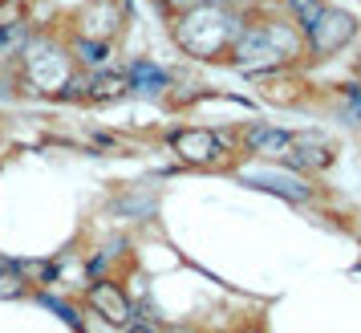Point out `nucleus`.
I'll use <instances>...</instances> for the list:
<instances>
[{
    "label": "nucleus",
    "mask_w": 361,
    "mask_h": 333,
    "mask_svg": "<svg viewBox=\"0 0 361 333\" xmlns=\"http://www.w3.org/2000/svg\"><path fill=\"white\" fill-rule=\"evenodd\" d=\"M305 37H309V66L312 61H329V57L345 53L361 37V20L349 8L329 0L325 8H321V17L305 29Z\"/></svg>",
    "instance_id": "nucleus-5"
},
{
    "label": "nucleus",
    "mask_w": 361,
    "mask_h": 333,
    "mask_svg": "<svg viewBox=\"0 0 361 333\" xmlns=\"http://www.w3.org/2000/svg\"><path fill=\"white\" fill-rule=\"evenodd\" d=\"M57 25H61L66 37L118 45V37L126 33V25H130V0H82Z\"/></svg>",
    "instance_id": "nucleus-4"
},
{
    "label": "nucleus",
    "mask_w": 361,
    "mask_h": 333,
    "mask_svg": "<svg viewBox=\"0 0 361 333\" xmlns=\"http://www.w3.org/2000/svg\"><path fill=\"white\" fill-rule=\"evenodd\" d=\"M166 147L183 166H199V171H224L235 163V134H224L219 126H179L166 134Z\"/></svg>",
    "instance_id": "nucleus-3"
},
{
    "label": "nucleus",
    "mask_w": 361,
    "mask_h": 333,
    "mask_svg": "<svg viewBox=\"0 0 361 333\" xmlns=\"http://www.w3.org/2000/svg\"><path fill=\"white\" fill-rule=\"evenodd\" d=\"M300 69L305 66H276V69L256 73L252 82H256V90H260V98L268 102V106H284V110H288V106H305V102H309V90H312Z\"/></svg>",
    "instance_id": "nucleus-7"
},
{
    "label": "nucleus",
    "mask_w": 361,
    "mask_h": 333,
    "mask_svg": "<svg viewBox=\"0 0 361 333\" xmlns=\"http://www.w3.org/2000/svg\"><path fill=\"white\" fill-rule=\"evenodd\" d=\"M130 98V69H102V73H90L85 78V102L94 106H110V102Z\"/></svg>",
    "instance_id": "nucleus-10"
},
{
    "label": "nucleus",
    "mask_w": 361,
    "mask_h": 333,
    "mask_svg": "<svg viewBox=\"0 0 361 333\" xmlns=\"http://www.w3.org/2000/svg\"><path fill=\"white\" fill-rule=\"evenodd\" d=\"M13 82L33 98L85 102V73L78 69L73 53H69L61 25L29 29V37L17 53V66H13Z\"/></svg>",
    "instance_id": "nucleus-1"
},
{
    "label": "nucleus",
    "mask_w": 361,
    "mask_h": 333,
    "mask_svg": "<svg viewBox=\"0 0 361 333\" xmlns=\"http://www.w3.org/2000/svg\"><path fill=\"white\" fill-rule=\"evenodd\" d=\"M85 305H90V313L102 317L114 329H126L134 321V305L118 281H90L85 284Z\"/></svg>",
    "instance_id": "nucleus-8"
},
{
    "label": "nucleus",
    "mask_w": 361,
    "mask_h": 333,
    "mask_svg": "<svg viewBox=\"0 0 361 333\" xmlns=\"http://www.w3.org/2000/svg\"><path fill=\"white\" fill-rule=\"evenodd\" d=\"M337 163V138H329L325 131H293V150L284 166H293L300 175H321L329 166Z\"/></svg>",
    "instance_id": "nucleus-6"
},
{
    "label": "nucleus",
    "mask_w": 361,
    "mask_h": 333,
    "mask_svg": "<svg viewBox=\"0 0 361 333\" xmlns=\"http://www.w3.org/2000/svg\"><path fill=\"white\" fill-rule=\"evenodd\" d=\"M25 293H29V281H25V277H20L17 268H4L0 265V297H25Z\"/></svg>",
    "instance_id": "nucleus-13"
},
{
    "label": "nucleus",
    "mask_w": 361,
    "mask_h": 333,
    "mask_svg": "<svg viewBox=\"0 0 361 333\" xmlns=\"http://www.w3.org/2000/svg\"><path fill=\"white\" fill-rule=\"evenodd\" d=\"M130 94H147V98H171V73L150 61H134L130 66Z\"/></svg>",
    "instance_id": "nucleus-11"
},
{
    "label": "nucleus",
    "mask_w": 361,
    "mask_h": 333,
    "mask_svg": "<svg viewBox=\"0 0 361 333\" xmlns=\"http://www.w3.org/2000/svg\"><path fill=\"white\" fill-rule=\"evenodd\" d=\"M244 333H260V329H244Z\"/></svg>",
    "instance_id": "nucleus-17"
},
{
    "label": "nucleus",
    "mask_w": 361,
    "mask_h": 333,
    "mask_svg": "<svg viewBox=\"0 0 361 333\" xmlns=\"http://www.w3.org/2000/svg\"><path fill=\"white\" fill-rule=\"evenodd\" d=\"M353 85H357V90H361V61H357V66H353Z\"/></svg>",
    "instance_id": "nucleus-16"
},
{
    "label": "nucleus",
    "mask_w": 361,
    "mask_h": 333,
    "mask_svg": "<svg viewBox=\"0 0 361 333\" xmlns=\"http://www.w3.org/2000/svg\"><path fill=\"white\" fill-rule=\"evenodd\" d=\"M325 4H329V0H276V8H280V13H288L300 29H309L312 20L321 17V8H325Z\"/></svg>",
    "instance_id": "nucleus-12"
},
{
    "label": "nucleus",
    "mask_w": 361,
    "mask_h": 333,
    "mask_svg": "<svg viewBox=\"0 0 361 333\" xmlns=\"http://www.w3.org/2000/svg\"><path fill=\"white\" fill-rule=\"evenodd\" d=\"M247 179H252V183H260L264 191H276V195H284V200H296V203H309L312 200L309 175H300V171H293V166H284V163H268L264 171L247 175Z\"/></svg>",
    "instance_id": "nucleus-9"
},
{
    "label": "nucleus",
    "mask_w": 361,
    "mask_h": 333,
    "mask_svg": "<svg viewBox=\"0 0 361 333\" xmlns=\"http://www.w3.org/2000/svg\"><path fill=\"white\" fill-rule=\"evenodd\" d=\"M247 13L244 8H228V4H212V0H199L191 8H183L166 20V33L175 41V49L207 61V66H228L231 45L244 29Z\"/></svg>",
    "instance_id": "nucleus-2"
},
{
    "label": "nucleus",
    "mask_w": 361,
    "mask_h": 333,
    "mask_svg": "<svg viewBox=\"0 0 361 333\" xmlns=\"http://www.w3.org/2000/svg\"><path fill=\"white\" fill-rule=\"evenodd\" d=\"M126 333H154V329H150V325H142V321H130V325H126Z\"/></svg>",
    "instance_id": "nucleus-15"
},
{
    "label": "nucleus",
    "mask_w": 361,
    "mask_h": 333,
    "mask_svg": "<svg viewBox=\"0 0 361 333\" xmlns=\"http://www.w3.org/2000/svg\"><path fill=\"white\" fill-rule=\"evenodd\" d=\"M159 4V13H163V20H171L175 13H183V8H191V4H199V0H154Z\"/></svg>",
    "instance_id": "nucleus-14"
}]
</instances>
